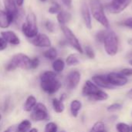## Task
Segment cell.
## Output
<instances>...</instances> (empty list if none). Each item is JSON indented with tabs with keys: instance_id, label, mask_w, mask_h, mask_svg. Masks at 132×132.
<instances>
[{
	"instance_id": "cell-23",
	"label": "cell",
	"mask_w": 132,
	"mask_h": 132,
	"mask_svg": "<svg viewBox=\"0 0 132 132\" xmlns=\"http://www.w3.org/2000/svg\"><path fill=\"white\" fill-rule=\"evenodd\" d=\"M31 126H32V124L30 121L23 120L17 126L16 132H29V131L31 129Z\"/></svg>"
},
{
	"instance_id": "cell-14",
	"label": "cell",
	"mask_w": 132,
	"mask_h": 132,
	"mask_svg": "<svg viewBox=\"0 0 132 132\" xmlns=\"http://www.w3.org/2000/svg\"><path fill=\"white\" fill-rule=\"evenodd\" d=\"M3 2L5 8V12H7L14 20L17 19L19 11L15 0H3Z\"/></svg>"
},
{
	"instance_id": "cell-24",
	"label": "cell",
	"mask_w": 132,
	"mask_h": 132,
	"mask_svg": "<svg viewBox=\"0 0 132 132\" xmlns=\"http://www.w3.org/2000/svg\"><path fill=\"white\" fill-rule=\"evenodd\" d=\"M43 56L48 60H55L57 56V51L53 47H50V49L46 50L43 52Z\"/></svg>"
},
{
	"instance_id": "cell-49",
	"label": "cell",
	"mask_w": 132,
	"mask_h": 132,
	"mask_svg": "<svg viewBox=\"0 0 132 132\" xmlns=\"http://www.w3.org/2000/svg\"><path fill=\"white\" fill-rule=\"evenodd\" d=\"M131 132H132V126L131 127Z\"/></svg>"
},
{
	"instance_id": "cell-29",
	"label": "cell",
	"mask_w": 132,
	"mask_h": 132,
	"mask_svg": "<svg viewBox=\"0 0 132 132\" xmlns=\"http://www.w3.org/2000/svg\"><path fill=\"white\" fill-rule=\"evenodd\" d=\"M105 130V125L102 121H98L93 126L90 132H100Z\"/></svg>"
},
{
	"instance_id": "cell-27",
	"label": "cell",
	"mask_w": 132,
	"mask_h": 132,
	"mask_svg": "<svg viewBox=\"0 0 132 132\" xmlns=\"http://www.w3.org/2000/svg\"><path fill=\"white\" fill-rule=\"evenodd\" d=\"M116 129L118 132H131V127L123 122L118 123L116 125Z\"/></svg>"
},
{
	"instance_id": "cell-47",
	"label": "cell",
	"mask_w": 132,
	"mask_h": 132,
	"mask_svg": "<svg viewBox=\"0 0 132 132\" xmlns=\"http://www.w3.org/2000/svg\"><path fill=\"white\" fill-rule=\"evenodd\" d=\"M40 1H41V2H46V0H40Z\"/></svg>"
},
{
	"instance_id": "cell-17",
	"label": "cell",
	"mask_w": 132,
	"mask_h": 132,
	"mask_svg": "<svg viewBox=\"0 0 132 132\" xmlns=\"http://www.w3.org/2000/svg\"><path fill=\"white\" fill-rule=\"evenodd\" d=\"M13 18L5 11L0 10V28L6 29L12 22H13Z\"/></svg>"
},
{
	"instance_id": "cell-13",
	"label": "cell",
	"mask_w": 132,
	"mask_h": 132,
	"mask_svg": "<svg viewBox=\"0 0 132 132\" xmlns=\"http://www.w3.org/2000/svg\"><path fill=\"white\" fill-rule=\"evenodd\" d=\"M80 81V73L77 70L71 71L67 77V87L69 90H74Z\"/></svg>"
},
{
	"instance_id": "cell-3",
	"label": "cell",
	"mask_w": 132,
	"mask_h": 132,
	"mask_svg": "<svg viewBox=\"0 0 132 132\" xmlns=\"http://www.w3.org/2000/svg\"><path fill=\"white\" fill-rule=\"evenodd\" d=\"M89 4L90 12L94 18L103 26L108 28L109 26V22L104 12V8L101 0H90Z\"/></svg>"
},
{
	"instance_id": "cell-12",
	"label": "cell",
	"mask_w": 132,
	"mask_h": 132,
	"mask_svg": "<svg viewBox=\"0 0 132 132\" xmlns=\"http://www.w3.org/2000/svg\"><path fill=\"white\" fill-rule=\"evenodd\" d=\"M80 12L81 15L83 18V20L85 23V26H87V29H90L92 28V24H91V17H90V8L88 4L85 0H83L81 2V5H80Z\"/></svg>"
},
{
	"instance_id": "cell-6",
	"label": "cell",
	"mask_w": 132,
	"mask_h": 132,
	"mask_svg": "<svg viewBox=\"0 0 132 132\" xmlns=\"http://www.w3.org/2000/svg\"><path fill=\"white\" fill-rule=\"evenodd\" d=\"M61 29L66 37L67 41L68 42V43L73 47L77 52H79L80 53H84V50L78 40V39L77 38V36L74 35V33L72 32V30L68 28L66 26H61Z\"/></svg>"
},
{
	"instance_id": "cell-5",
	"label": "cell",
	"mask_w": 132,
	"mask_h": 132,
	"mask_svg": "<svg viewBox=\"0 0 132 132\" xmlns=\"http://www.w3.org/2000/svg\"><path fill=\"white\" fill-rule=\"evenodd\" d=\"M104 50L110 56H115L118 51V37L112 31L106 33L104 39Z\"/></svg>"
},
{
	"instance_id": "cell-37",
	"label": "cell",
	"mask_w": 132,
	"mask_h": 132,
	"mask_svg": "<svg viewBox=\"0 0 132 132\" xmlns=\"http://www.w3.org/2000/svg\"><path fill=\"white\" fill-rule=\"evenodd\" d=\"M7 43H8L2 37H0V51H2V50H4L6 49Z\"/></svg>"
},
{
	"instance_id": "cell-39",
	"label": "cell",
	"mask_w": 132,
	"mask_h": 132,
	"mask_svg": "<svg viewBox=\"0 0 132 132\" xmlns=\"http://www.w3.org/2000/svg\"><path fill=\"white\" fill-rule=\"evenodd\" d=\"M17 131V126L13 125V126H10L9 128H8L4 132H16Z\"/></svg>"
},
{
	"instance_id": "cell-4",
	"label": "cell",
	"mask_w": 132,
	"mask_h": 132,
	"mask_svg": "<svg viewBox=\"0 0 132 132\" xmlns=\"http://www.w3.org/2000/svg\"><path fill=\"white\" fill-rule=\"evenodd\" d=\"M22 31L29 39H32L39 34L36 17L33 12H29L26 16V22L22 26Z\"/></svg>"
},
{
	"instance_id": "cell-41",
	"label": "cell",
	"mask_w": 132,
	"mask_h": 132,
	"mask_svg": "<svg viewBox=\"0 0 132 132\" xmlns=\"http://www.w3.org/2000/svg\"><path fill=\"white\" fill-rule=\"evenodd\" d=\"M15 2H16L18 6H22L23 5L24 0H15Z\"/></svg>"
},
{
	"instance_id": "cell-38",
	"label": "cell",
	"mask_w": 132,
	"mask_h": 132,
	"mask_svg": "<svg viewBox=\"0 0 132 132\" xmlns=\"http://www.w3.org/2000/svg\"><path fill=\"white\" fill-rule=\"evenodd\" d=\"M122 24H123L125 26H126V27H128V28L132 29V17L125 19V20L122 22Z\"/></svg>"
},
{
	"instance_id": "cell-33",
	"label": "cell",
	"mask_w": 132,
	"mask_h": 132,
	"mask_svg": "<svg viewBox=\"0 0 132 132\" xmlns=\"http://www.w3.org/2000/svg\"><path fill=\"white\" fill-rule=\"evenodd\" d=\"M39 65V60L38 57H34L31 59V69L35 70L36 69Z\"/></svg>"
},
{
	"instance_id": "cell-36",
	"label": "cell",
	"mask_w": 132,
	"mask_h": 132,
	"mask_svg": "<svg viewBox=\"0 0 132 132\" xmlns=\"http://www.w3.org/2000/svg\"><path fill=\"white\" fill-rule=\"evenodd\" d=\"M120 73L125 77H129L132 76V68H125L121 70Z\"/></svg>"
},
{
	"instance_id": "cell-9",
	"label": "cell",
	"mask_w": 132,
	"mask_h": 132,
	"mask_svg": "<svg viewBox=\"0 0 132 132\" xmlns=\"http://www.w3.org/2000/svg\"><path fill=\"white\" fill-rule=\"evenodd\" d=\"M107 78L109 83L114 87H122L128 84L127 77L120 73H110L107 75Z\"/></svg>"
},
{
	"instance_id": "cell-21",
	"label": "cell",
	"mask_w": 132,
	"mask_h": 132,
	"mask_svg": "<svg viewBox=\"0 0 132 132\" xmlns=\"http://www.w3.org/2000/svg\"><path fill=\"white\" fill-rule=\"evenodd\" d=\"M52 104H53V110L56 113L60 114V113L63 112V111L65 109V106H64V104L62 101H60V99H57V98H53Z\"/></svg>"
},
{
	"instance_id": "cell-42",
	"label": "cell",
	"mask_w": 132,
	"mask_h": 132,
	"mask_svg": "<svg viewBox=\"0 0 132 132\" xmlns=\"http://www.w3.org/2000/svg\"><path fill=\"white\" fill-rule=\"evenodd\" d=\"M127 97H128L129 99L132 100V89H131V90L128 92V94H127Z\"/></svg>"
},
{
	"instance_id": "cell-1",
	"label": "cell",
	"mask_w": 132,
	"mask_h": 132,
	"mask_svg": "<svg viewBox=\"0 0 132 132\" xmlns=\"http://www.w3.org/2000/svg\"><path fill=\"white\" fill-rule=\"evenodd\" d=\"M62 84L56 78V73L54 71H45L40 76V87L42 90L50 95L58 92Z\"/></svg>"
},
{
	"instance_id": "cell-2",
	"label": "cell",
	"mask_w": 132,
	"mask_h": 132,
	"mask_svg": "<svg viewBox=\"0 0 132 132\" xmlns=\"http://www.w3.org/2000/svg\"><path fill=\"white\" fill-rule=\"evenodd\" d=\"M7 71H12L17 68L23 70L31 69V59L24 53H18L12 56L10 62L6 66Z\"/></svg>"
},
{
	"instance_id": "cell-20",
	"label": "cell",
	"mask_w": 132,
	"mask_h": 132,
	"mask_svg": "<svg viewBox=\"0 0 132 132\" xmlns=\"http://www.w3.org/2000/svg\"><path fill=\"white\" fill-rule=\"evenodd\" d=\"M82 108V104L78 100H73L70 103V112L73 117L77 118L79 114V111Z\"/></svg>"
},
{
	"instance_id": "cell-32",
	"label": "cell",
	"mask_w": 132,
	"mask_h": 132,
	"mask_svg": "<svg viewBox=\"0 0 132 132\" xmlns=\"http://www.w3.org/2000/svg\"><path fill=\"white\" fill-rule=\"evenodd\" d=\"M121 107L122 105L119 103H115V104H111L110 106L108 107V111L109 112H114V111H117L120 109H121Z\"/></svg>"
},
{
	"instance_id": "cell-40",
	"label": "cell",
	"mask_w": 132,
	"mask_h": 132,
	"mask_svg": "<svg viewBox=\"0 0 132 132\" xmlns=\"http://www.w3.org/2000/svg\"><path fill=\"white\" fill-rule=\"evenodd\" d=\"M62 2L67 7H70L72 5V0H62Z\"/></svg>"
},
{
	"instance_id": "cell-25",
	"label": "cell",
	"mask_w": 132,
	"mask_h": 132,
	"mask_svg": "<svg viewBox=\"0 0 132 132\" xmlns=\"http://www.w3.org/2000/svg\"><path fill=\"white\" fill-rule=\"evenodd\" d=\"M66 63L68 66H76L80 63L78 56L76 54H70L66 59Z\"/></svg>"
},
{
	"instance_id": "cell-18",
	"label": "cell",
	"mask_w": 132,
	"mask_h": 132,
	"mask_svg": "<svg viewBox=\"0 0 132 132\" xmlns=\"http://www.w3.org/2000/svg\"><path fill=\"white\" fill-rule=\"evenodd\" d=\"M36 104H37V101H36V97L34 96H32V95H29L26 98V102H25L23 109L26 112H30L35 108V106L36 105Z\"/></svg>"
},
{
	"instance_id": "cell-15",
	"label": "cell",
	"mask_w": 132,
	"mask_h": 132,
	"mask_svg": "<svg viewBox=\"0 0 132 132\" xmlns=\"http://www.w3.org/2000/svg\"><path fill=\"white\" fill-rule=\"evenodd\" d=\"M92 80L97 87H100L102 88L114 89V87L109 83V81L107 78V76H105V75H95L92 77Z\"/></svg>"
},
{
	"instance_id": "cell-7",
	"label": "cell",
	"mask_w": 132,
	"mask_h": 132,
	"mask_svg": "<svg viewBox=\"0 0 132 132\" xmlns=\"http://www.w3.org/2000/svg\"><path fill=\"white\" fill-rule=\"evenodd\" d=\"M30 118L34 121H43L49 118L48 110L46 107L42 103H37L32 109Z\"/></svg>"
},
{
	"instance_id": "cell-35",
	"label": "cell",
	"mask_w": 132,
	"mask_h": 132,
	"mask_svg": "<svg viewBox=\"0 0 132 132\" xmlns=\"http://www.w3.org/2000/svg\"><path fill=\"white\" fill-rule=\"evenodd\" d=\"M105 35H106V32H105L104 31H101V32H97V34L96 35V39H97V40L99 43L104 42Z\"/></svg>"
},
{
	"instance_id": "cell-43",
	"label": "cell",
	"mask_w": 132,
	"mask_h": 132,
	"mask_svg": "<svg viewBox=\"0 0 132 132\" xmlns=\"http://www.w3.org/2000/svg\"><path fill=\"white\" fill-rule=\"evenodd\" d=\"M29 132H38V130L36 129V128H31L29 131Z\"/></svg>"
},
{
	"instance_id": "cell-46",
	"label": "cell",
	"mask_w": 132,
	"mask_h": 132,
	"mask_svg": "<svg viewBox=\"0 0 132 132\" xmlns=\"http://www.w3.org/2000/svg\"><path fill=\"white\" fill-rule=\"evenodd\" d=\"M100 132H107V131H106V130H104V131H100Z\"/></svg>"
},
{
	"instance_id": "cell-8",
	"label": "cell",
	"mask_w": 132,
	"mask_h": 132,
	"mask_svg": "<svg viewBox=\"0 0 132 132\" xmlns=\"http://www.w3.org/2000/svg\"><path fill=\"white\" fill-rule=\"evenodd\" d=\"M131 2V0H112L106 5V9L114 14H118L124 11Z\"/></svg>"
},
{
	"instance_id": "cell-31",
	"label": "cell",
	"mask_w": 132,
	"mask_h": 132,
	"mask_svg": "<svg viewBox=\"0 0 132 132\" xmlns=\"http://www.w3.org/2000/svg\"><path fill=\"white\" fill-rule=\"evenodd\" d=\"M85 53L87 56V57L90 58V59H94L95 57L94 51L92 49V47L90 46H85Z\"/></svg>"
},
{
	"instance_id": "cell-30",
	"label": "cell",
	"mask_w": 132,
	"mask_h": 132,
	"mask_svg": "<svg viewBox=\"0 0 132 132\" xmlns=\"http://www.w3.org/2000/svg\"><path fill=\"white\" fill-rule=\"evenodd\" d=\"M60 11H61V7L60 6V5H58L56 3L53 4L49 9V12L51 14H58Z\"/></svg>"
},
{
	"instance_id": "cell-16",
	"label": "cell",
	"mask_w": 132,
	"mask_h": 132,
	"mask_svg": "<svg viewBox=\"0 0 132 132\" xmlns=\"http://www.w3.org/2000/svg\"><path fill=\"white\" fill-rule=\"evenodd\" d=\"M2 37L9 43L12 45H19L20 43V39L18 36L12 31H4L1 32Z\"/></svg>"
},
{
	"instance_id": "cell-22",
	"label": "cell",
	"mask_w": 132,
	"mask_h": 132,
	"mask_svg": "<svg viewBox=\"0 0 132 132\" xmlns=\"http://www.w3.org/2000/svg\"><path fill=\"white\" fill-rule=\"evenodd\" d=\"M52 67L55 73H60L64 70L65 63L62 59H56L53 62Z\"/></svg>"
},
{
	"instance_id": "cell-10",
	"label": "cell",
	"mask_w": 132,
	"mask_h": 132,
	"mask_svg": "<svg viewBox=\"0 0 132 132\" xmlns=\"http://www.w3.org/2000/svg\"><path fill=\"white\" fill-rule=\"evenodd\" d=\"M30 42L35 46L37 47H50L51 46V41L50 38L43 33H39L36 36L32 39H30Z\"/></svg>"
},
{
	"instance_id": "cell-26",
	"label": "cell",
	"mask_w": 132,
	"mask_h": 132,
	"mask_svg": "<svg viewBox=\"0 0 132 132\" xmlns=\"http://www.w3.org/2000/svg\"><path fill=\"white\" fill-rule=\"evenodd\" d=\"M108 98V95L106 92H104V90H101L95 96H94L93 97H91L90 100L91 101H106Z\"/></svg>"
},
{
	"instance_id": "cell-45",
	"label": "cell",
	"mask_w": 132,
	"mask_h": 132,
	"mask_svg": "<svg viewBox=\"0 0 132 132\" xmlns=\"http://www.w3.org/2000/svg\"><path fill=\"white\" fill-rule=\"evenodd\" d=\"M129 63H130V65H131L132 66V59H131V60H129Z\"/></svg>"
},
{
	"instance_id": "cell-34",
	"label": "cell",
	"mask_w": 132,
	"mask_h": 132,
	"mask_svg": "<svg viewBox=\"0 0 132 132\" xmlns=\"http://www.w3.org/2000/svg\"><path fill=\"white\" fill-rule=\"evenodd\" d=\"M45 26L46 28V29L50 32H53L54 30V28H55V26L53 24V22H51L50 20H46V22H45Z\"/></svg>"
},
{
	"instance_id": "cell-11",
	"label": "cell",
	"mask_w": 132,
	"mask_h": 132,
	"mask_svg": "<svg viewBox=\"0 0 132 132\" xmlns=\"http://www.w3.org/2000/svg\"><path fill=\"white\" fill-rule=\"evenodd\" d=\"M100 90L101 89L99 88V87H97L94 82L90 80H87L83 87L82 93L84 96L88 97V98L90 99L91 97L95 96Z\"/></svg>"
},
{
	"instance_id": "cell-48",
	"label": "cell",
	"mask_w": 132,
	"mask_h": 132,
	"mask_svg": "<svg viewBox=\"0 0 132 132\" xmlns=\"http://www.w3.org/2000/svg\"><path fill=\"white\" fill-rule=\"evenodd\" d=\"M1 119H2V115L0 114V121H1Z\"/></svg>"
},
{
	"instance_id": "cell-44",
	"label": "cell",
	"mask_w": 132,
	"mask_h": 132,
	"mask_svg": "<svg viewBox=\"0 0 132 132\" xmlns=\"http://www.w3.org/2000/svg\"><path fill=\"white\" fill-rule=\"evenodd\" d=\"M128 57H132V52H131V53L128 55Z\"/></svg>"
},
{
	"instance_id": "cell-28",
	"label": "cell",
	"mask_w": 132,
	"mask_h": 132,
	"mask_svg": "<svg viewBox=\"0 0 132 132\" xmlns=\"http://www.w3.org/2000/svg\"><path fill=\"white\" fill-rule=\"evenodd\" d=\"M58 127L57 125L54 122H49L46 125L44 132H57Z\"/></svg>"
},
{
	"instance_id": "cell-19",
	"label": "cell",
	"mask_w": 132,
	"mask_h": 132,
	"mask_svg": "<svg viewBox=\"0 0 132 132\" xmlns=\"http://www.w3.org/2000/svg\"><path fill=\"white\" fill-rule=\"evenodd\" d=\"M71 19V14L66 11H60L57 14V21L61 26H65Z\"/></svg>"
}]
</instances>
